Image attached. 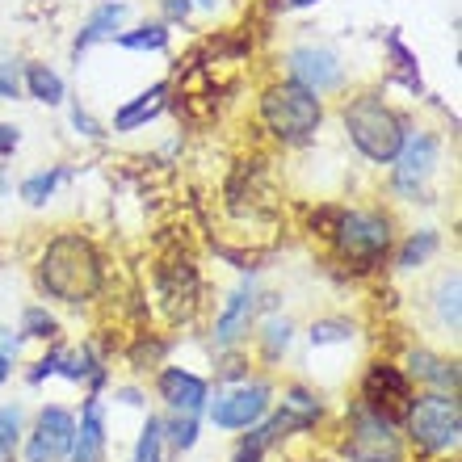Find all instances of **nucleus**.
<instances>
[{
	"label": "nucleus",
	"mask_w": 462,
	"mask_h": 462,
	"mask_svg": "<svg viewBox=\"0 0 462 462\" xmlns=\"http://www.w3.org/2000/svg\"><path fill=\"white\" fill-rule=\"evenodd\" d=\"M438 316L441 324L450 332H458V273H450V278L441 282V291H438Z\"/></svg>",
	"instance_id": "412c9836"
},
{
	"label": "nucleus",
	"mask_w": 462,
	"mask_h": 462,
	"mask_svg": "<svg viewBox=\"0 0 462 462\" xmlns=\"http://www.w3.org/2000/svg\"><path fill=\"white\" fill-rule=\"evenodd\" d=\"M345 454H349L353 462H403V446H400V438H395L391 420L370 412L365 403H353Z\"/></svg>",
	"instance_id": "423d86ee"
},
{
	"label": "nucleus",
	"mask_w": 462,
	"mask_h": 462,
	"mask_svg": "<svg viewBox=\"0 0 462 462\" xmlns=\"http://www.w3.org/2000/svg\"><path fill=\"white\" fill-rule=\"evenodd\" d=\"M408 370H412L416 378H425V383H438L441 391H458V365L454 362H441V357H433V353H412V357H408Z\"/></svg>",
	"instance_id": "f3484780"
},
{
	"label": "nucleus",
	"mask_w": 462,
	"mask_h": 462,
	"mask_svg": "<svg viewBox=\"0 0 462 462\" xmlns=\"http://www.w3.org/2000/svg\"><path fill=\"white\" fill-rule=\"evenodd\" d=\"M25 88H30V97L47 101V106H60L63 101V80L51 68H42V63H30L25 68Z\"/></svg>",
	"instance_id": "a211bd4d"
},
{
	"label": "nucleus",
	"mask_w": 462,
	"mask_h": 462,
	"mask_svg": "<svg viewBox=\"0 0 462 462\" xmlns=\"http://www.w3.org/2000/svg\"><path fill=\"white\" fill-rule=\"evenodd\" d=\"M291 80L303 85L307 93H328L345 80L341 60L332 55L328 47H299L291 55Z\"/></svg>",
	"instance_id": "9b49d317"
},
{
	"label": "nucleus",
	"mask_w": 462,
	"mask_h": 462,
	"mask_svg": "<svg viewBox=\"0 0 462 462\" xmlns=\"http://www.w3.org/2000/svg\"><path fill=\"white\" fill-rule=\"evenodd\" d=\"M253 316H256V294L253 291H236L227 303H223V316H219V324H215V341L236 345L244 332H248Z\"/></svg>",
	"instance_id": "ddd939ff"
},
{
	"label": "nucleus",
	"mask_w": 462,
	"mask_h": 462,
	"mask_svg": "<svg viewBox=\"0 0 462 462\" xmlns=\"http://www.w3.org/2000/svg\"><path fill=\"white\" fill-rule=\"evenodd\" d=\"M349 337V324H337V319H328V324H316L311 328V341L324 345V341H345Z\"/></svg>",
	"instance_id": "c85d7f7f"
},
{
	"label": "nucleus",
	"mask_w": 462,
	"mask_h": 462,
	"mask_svg": "<svg viewBox=\"0 0 462 462\" xmlns=\"http://www.w3.org/2000/svg\"><path fill=\"white\" fill-rule=\"evenodd\" d=\"M13 147H17V126H9V122H0V156H9Z\"/></svg>",
	"instance_id": "2f4dec72"
},
{
	"label": "nucleus",
	"mask_w": 462,
	"mask_h": 462,
	"mask_svg": "<svg viewBox=\"0 0 462 462\" xmlns=\"http://www.w3.org/2000/svg\"><path fill=\"white\" fill-rule=\"evenodd\" d=\"M341 215H345V210H337V207H324V210H316V219H311V227H319V236H328V240H332V231H337V223H341Z\"/></svg>",
	"instance_id": "c756f323"
},
{
	"label": "nucleus",
	"mask_w": 462,
	"mask_h": 462,
	"mask_svg": "<svg viewBox=\"0 0 462 462\" xmlns=\"http://www.w3.org/2000/svg\"><path fill=\"white\" fill-rule=\"evenodd\" d=\"M17 433H22V412L17 408H0V462H13Z\"/></svg>",
	"instance_id": "4be33fe9"
},
{
	"label": "nucleus",
	"mask_w": 462,
	"mask_h": 462,
	"mask_svg": "<svg viewBox=\"0 0 462 462\" xmlns=\"http://www.w3.org/2000/svg\"><path fill=\"white\" fill-rule=\"evenodd\" d=\"M286 345H291V324H286V319H273V324H269L265 328V353L269 357H278V349H286Z\"/></svg>",
	"instance_id": "bb28decb"
},
{
	"label": "nucleus",
	"mask_w": 462,
	"mask_h": 462,
	"mask_svg": "<svg viewBox=\"0 0 462 462\" xmlns=\"http://www.w3.org/2000/svg\"><path fill=\"white\" fill-rule=\"evenodd\" d=\"M160 395H164V403L177 416H198L207 408V383L198 374H189V370H181V365H172V370L160 374Z\"/></svg>",
	"instance_id": "f8f14e48"
},
{
	"label": "nucleus",
	"mask_w": 462,
	"mask_h": 462,
	"mask_svg": "<svg viewBox=\"0 0 462 462\" xmlns=\"http://www.w3.org/2000/svg\"><path fill=\"white\" fill-rule=\"evenodd\" d=\"M5 378H9V357L0 353V383H5Z\"/></svg>",
	"instance_id": "72a5a7b5"
},
{
	"label": "nucleus",
	"mask_w": 462,
	"mask_h": 462,
	"mask_svg": "<svg viewBox=\"0 0 462 462\" xmlns=\"http://www.w3.org/2000/svg\"><path fill=\"white\" fill-rule=\"evenodd\" d=\"M22 97V72H17V60H5L0 55V101Z\"/></svg>",
	"instance_id": "a878e982"
},
{
	"label": "nucleus",
	"mask_w": 462,
	"mask_h": 462,
	"mask_svg": "<svg viewBox=\"0 0 462 462\" xmlns=\"http://www.w3.org/2000/svg\"><path fill=\"white\" fill-rule=\"evenodd\" d=\"M345 126H349L353 147H357L365 160H374V164H391V160L400 156L403 139H408L400 114L391 110L383 97H370V93H365V97H353L349 106H345Z\"/></svg>",
	"instance_id": "f03ea898"
},
{
	"label": "nucleus",
	"mask_w": 462,
	"mask_h": 462,
	"mask_svg": "<svg viewBox=\"0 0 462 462\" xmlns=\"http://www.w3.org/2000/svg\"><path fill=\"white\" fill-rule=\"evenodd\" d=\"M72 122H76V126H80V131H85V134H93V139H101V134H106V131H101V126H97V122H93L85 110H80V106H76V110H72Z\"/></svg>",
	"instance_id": "7c9ffc66"
},
{
	"label": "nucleus",
	"mask_w": 462,
	"mask_h": 462,
	"mask_svg": "<svg viewBox=\"0 0 462 462\" xmlns=\"http://www.w3.org/2000/svg\"><path fill=\"white\" fill-rule=\"evenodd\" d=\"M395 160H400V164H395V189L416 198L425 189L433 164H438V139H433V134H412V139H403Z\"/></svg>",
	"instance_id": "9d476101"
},
{
	"label": "nucleus",
	"mask_w": 462,
	"mask_h": 462,
	"mask_svg": "<svg viewBox=\"0 0 462 462\" xmlns=\"http://www.w3.org/2000/svg\"><path fill=\"white\" fill-rule=\"evenodd\" d=\"M265 408H269L265 383H244V387H231V391H223V395H215L210 420L219 429H248L265 416Z\"/></svg>",
	"instance_id": "1a4fd4ad"
},
{
	"label": "nucleus",
	"mask_w": 462,
	"mask_h": 462,
	"mask_svg": "<svg viewBox=\"0 0 462 462\" xmlns=\"http://www.w3.org/2000/svg\"><path fill=\"white\" fill-rule=\"evenodd\" d=\"M131 462H160V420L156 416H147V429H143V438H139V450H134Z\"/></svg>",
	"instance_id": "393cba45"
},
{
	"label": "nucleus",
	"mask_w": 462,
	"mask_h": 462,
	"mask_svg": "<svg viewBox=\"0 0 462 462\" xmlns=\"http://www.w3.org/2000/svg\"><path fill=\"white\" fill-rule=\"evenodd\" d=\"M55 328H60V324H55V316H47L42 307H30V311L22 316V332H25V337L51 341V337H55Z\"/></svg>",
	"instance_id": "b1692460"
},
{
	"label": "nucleus",
	"mask_w": 462,
	"mask_h": 462,
	"mask_svg": "<svg viewBox=\"0 0 462 462\" xmlns=\"http://www.w3.org/2000/svg\"><path fill=\"white\" fill-rule=\"evenodd\" d=\"M42 291L63 299V303H85L101 291V256L88 236L80 231H63L47 244L42 265H38Z\"/></svg>",
	"instance_id": "f257e3e1"
},
{
	"label": "nucleus",
	"mask_w": 462,
	"mask_h": 462,
	"mask_svg": "<svg viewBox=\"0 0 462 462\" xmlns=\"http://www.w3.org/2000/svg\"><path fill=\"white\" fill-rule=\"evenodd\" d=\"M122 17H126V5H122V0H114V5H101V9L88 17L85 30H80V38H76V55H80V51H88L93 42H101V38H110L114 30H118Z\"/></svg>",
	"instance_id": "dca6fc26"
},
{
	"label": "nucleus",
	"mask_w": 462,
	"mask_h": 462,
	"mask_svg": "<svg viewBox=\"0 0 462 462\" xmlns=\"http://www.w3.org/2000/svg\"><path fill=\"white\" fill-rule=\"evenodd\" d=\"M291 9H303V5H316V0H286Z\"/></svg>",
	"instance_id": "f704fd0d"
},
{
	"label": "nucleus",
	"mask_w": 462,
	"mask_h": 462,
	"mask_svg": "<svg viewBox=\"0 0 462 462\" xmlns=\"http://www.w3.org/2000/svg\"><path fill=\"white\" fill-rule=\"evenodd\" d=\"M438 244H441V240H438V231H416L412 240H408V244L400 248V265H403V269L425 265L429 256L438 253Z\"/></svg>",
	"instance_id": "6ab92c4d"
},
{
	"label": "nucleus",
	"mask_w": 462,
	"mask_h": 462,
	"mask_svg": "<svg viewBox=\"0 0 462 462\" xmlns=\"http://www.w3.org/2000/svg\"><path fill=\"white\" fill-rule=\"evenodd\" d=\"M403 420H408V438H412L420 450L441 454V450H454V446H458L462 412H458V400L446 395V391L416 395Z\"/></svg>",
	"instance_id": "20e7f679"
},
{
	"label": "nucleus",
	"mask_w": 462,
	"mask_h": 462,
	"mask_svg": "<svg viewBox=\"0 0 462 462\" xmlns=\"http://www.w3.org/2000/svg\"><path fill=\"white\" fill-rule=\"evenodd\" d=\"M332 240H337V256H341L349 269L365 273V269H374L391 248V223L378 215V210H349L341 215L337 231H332Z\"/></svg>",
	"instance_id": "39448f33"
},
{
	"label": "nucleus",
	"mask_w": 462,
	"mask_h": 462,
	"mask_svg": "<svg viewBox=\"0 0 462 462\" xmlns=\"http://www.w3.org/2000/svg\"><path fill=\"white\" fill-rule=\"evenodd\" d=\"M63 181V172L60 169H51V172H38V177H30V181L22 185V198L30 202V207H42L51 194H55V185Z\"/></svg>",
	"instance_id": "5701e85b"
},
{
	"label": "nucleus",
	"mask_w": 462,
	"mask_h": 462,
	"mask_svg": "<svg viewBox=\"0 0 462 462\" xmlns=\"http://www.w3.org/2000/svg\"><path fill=\"white\" fill-rule=\"evenodd\" d=\"M370 412H378L383 420H403L408 408H412V383L403 374L400 365H387L378 362L365 370V383H362V400Z\"/></svg>",
	"instance_id": "0eeeda50"
},
{
	"label": "nucleus",
	"mask_w": 462,
	"mask_h": 462,
	"mask_svg": "<svg viewBox=\"0 0 462 462\" xmlns=\"http://www.w3.org/2000/svg\"><path fill=\"white\" fill-rule=\"evenodd\" d=\"M106 454V420H101V400L85 403V420L72 441V462H101Z\"/></svg>",
	"instance_id": "4468645a"
},
{
	"label": "nucleus",
	"mask_w": 462,
	"mask_h": 462,
	"mask_svg": "<svg viewBox=\"0 0 462 462\" xmlns=\"http://www.w3.org/2000/svg\"><path fill=\"white\" fill-rule=\"evenodd\" d=\"M164 93H169V85L160 80V85H152L147 93H139V101L122 106V110L114 114V131H134V126H143L147 118H156L160 106H164Z\"/></svg>",
	"instance_id": "2eb2a0df"
},
{
	"label": "nucleus",
	"mask_w": 462,
	"mask_h": 462,
	"mask_svg": "<svg viewBox=\"0 0 462 462\" xmlns=\"http://www.w3.org/2000/svg\"><path fill=\"white\" fill-rule=\"evenodd\" d=\"M261 122H265V131L282 143H299L307 134L316 131L319 122H324V101L316 93H307L303 85H269L265 97H261Z\"/></svg>",
	"instance_id": "7ed1b4c3"
},
{
	"label": "nucleus",
	"mask_w": 462,
	"mask_h": 462,
	"mask_svg": "<svg viewBox=\"0 0 462 462\" xmlns=\"http://www.w3.org/2000/svg\"><path fill=\"white\" fill-rule=\"evenodd\" d=\"M164 9H169V17H185V13H189V0H164Z\"/></svg>",
	"instance_id": "473e14b6"
},
{
	"label": "nucleus",
	"mask_w": 462,
	"mask_h": 462,
	"mask_svg": "<svg viewBox=\"0 0 462 462\" xmlns=\"http://www.w3.org/2000/svg\"><path fill=\"white\" fill-rule=\"evenodd\" d=\"M198 5H202V9H210V5H215V0H198Z\"/></svg>",
	"instance_id": "c9c22d12"
},
{
	"label": "nucleus",
	"mask_w": 462,
	"mask_h": 462,
	"mask_svg": "<svg viewBox=\"0 0 462 462\" xmlns=\"http://www.w3.org/2000/svg\"><path fill=\"white\" fill-rule=\"evenodd\" d=\"M194 438H198L194 416H177V420H172V446H177V450H189Z\"/></svg>",
	"instance_id": "cd10ccee"
},
{
	"label": "nucleus",
	"mask_w": 462,
	"mask_h": 462,
	"mask_svg": "<svg viewBox=\"0 0 462 462\" xmlns=\"http://www.w3.org/2000/svg\"><path fill=\"white\" fill-rule=\"evenodd\" d=\"M118 42L126 51H164L169 47V30L164 25H143L139 34H118Z\"/></svg>",
	"instance_id": "aec40b11"
},
{
	"label": "nucleus",
	"mask_w": 462,
	"mask_h": 462,
	"mask_svg": "<svg viewBox=\"0 0 462 462\" xmlns=\"http://www.w3.org/2000/svg\"><path fill=\"white\" fill-rule=\"evenodd\" d=\"M72 441H76V416L68 408H42L34 433H30V446H25V458L60 462L72 454Z\"/></svg>",
	"instance_id": "6e6552de"
}]
</instances>
